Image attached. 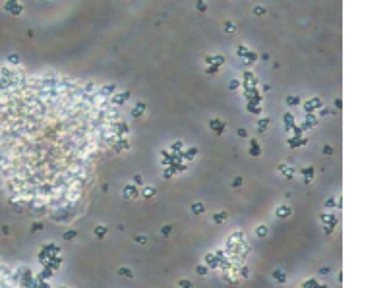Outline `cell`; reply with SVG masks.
Listing matches in <instances>:
<instances>
[{
  "label": "cell",
  "instance_id": "obj_1",
  "mask_svg": "<svg viewBox=\"0 0 389 288\" xmlns=\"http://www.w3.org/2000/svg\"><path fill=\"white\" fill-rule=\"evenodd\" d=\"M209 128H211L217 135H223V134H225V122L219 120V118H213V120H209Z\"/></svg>",
  "mask_w": 389,
  "mask_h": 288
},
{
  "label": "cell",
  "instance_id": "obj_2",
  "mask_svg": "<svg viewBox=\"0 0 389 288\" xmlns=\"http://www.w3.org/2000/svg\"><path fill=\"white\" fill-rule=\"evenodd\" d=\"M6 10H10L14 16H19V14H21V6L18 4V0H10V2H6Z\"/></svg>",
  "mask_w": 389,
  "mask_h": 288
},
{
  "label": "cell",
  "instance_id": "obj_3",
  "mask_svg": "<svg viewBox=\"0 0 389 288\" xmlns=\"http://www.w3.org/2000/svg\"><path fill=\"white\" fill-rule=\"evenodd\" d=\"M205 62L207 64H215V66H223V62H225V56H221V54H217V56H205Z\"/></svg>",
  "mask_w": 389,
  "mask_h": 288
},
{
  "label": "cell",
  "instance_id": "obj_4",
  "mask_svg": "<svg viewBox=\"0 0 389 288\" xmlns=\"http://www.w3.org/2000/svg\"><path fill=\"white\" fill-rule=\"evenodd\" d=\"M134 197H138V190L134 186H126L124 188V199H134Z\"/></svg>",
  "mask_w": 389,
  "mask_h": 288
},
{
  "label": "cell",
  "instance_id": "obj_5",
  "mask_svg": "<svg viewBox=\"0 0 389 288\" xmlns=\"http://www.w3.org/2000/svg\"><path fill=\"white\" fill-rule=\"evenodd\" d=\"M250 155L252 157H259L261 155V147H259V143L256 139H252V143H250Z\"/></svg>",
  "mask_w": 389,
  "mask_h": 288
},
{
  "label": "cell",
  "instance_id": "obj_6",
  "mask_svg": "<svg viewBox=\"0 0 389 288\" xmlns=\"http://www.w3.org/2000/svg\"><path fill=\"white\" fill-rule=\"evenodd\" d=\"M145 108H147V107H145V102H138V105H136V108L132 110V116H134V118H140L141 114L145 112Z\"/></svg>",
  "mask_w": 389,
  "mask_h": 288
},
{
  "label": "cell",
  "instance_id": "obj_7",
  "mask_svg": "<svg viewBox=\"0 0 389 288\" xmlns=\"http://www.w3.org/2000/svg\"><path fill=\"white\" fill-rule=\"evenodd\" d=\"M317 107H322V101H319V99H312L310 102H306V110H308V112H312V110L317 108Z\"/></svg>",
  "mask_w": 389,
  "mask_h": 288
},
{
  "label": "cell",
  "instance_id": "obj_8",
  "mask_svg": "<svg viewBox=\"0 0 389 288\" xmlns=\"http://www.w3.org/2000/svg\"><path fill=\"white\" fill-rule=\"evenodd\" d=\"M289 143H290L292 149H296L300 145H306V139H304V137H302V139H300V137H292V139H289Z\"/></svg>",
  "mask_w": 389,
  "mask_h": 288
},
{
  "label": "cell",
  "instance_id": "obj_9",
  "mask_svg": "<svg viewBox=\"0 0 389 288\" xmlns=\"http://www.w3.org/2000/svg\"><path fill=\"white\" fill-rule=\"evenodd\" d=\"M279 170H281V172H283V174L287 176V178H292V174H294L292 166H287V165H281V166H279Z\"/></svg>",
  "mask_w": 389,
  "mask_h": 288
},
{
  "label": "cell",
  "instance_id": "obj_10",
  "mask_svg": "<svg viewBox=\"0 0 389 288\" xmlns=\"http://www.w3.org/2000/svg\"><path fill=\"white\" fill-rule=\"evenodd\" d=\"M107 232H109L107 226H95V236H97V238H105Z\"/></svg>",
  "mask_w": 389,
  "mask_h": 288
},
{
  "label": "cell",
  "instance_id": "obj_11",
  "mask_svg": "<svg viewBox=\"0 0 389 288\" xmlns=\"http://www.w3.org/2000/svg\"><path fill=\"white\" fill-rule=\"evenodd\" d=\"M267 126H269V118H261V120L258 122V130L264 134V132L267 130Z\"/></svg>",
  "mask_w": 389,
  "mask_h": 288
},
{
  "label": "cell",
  "instance_id": "obj_12",
  "mask_svg": "<svg viewBox=\"0 0 389 288\" xmlns=\"http://www.w3.org/2000/svg\"><path fill=\"white\" fill-rule=\"evenodd\" d=\"M289 215H290V207H287V205H283L281 209H277V217H281V218L289 217Z\"/></svg>",
  "mask_w": 389,
  "mask_h": 288
},
{
  "label": "cell",
  "instance_id": "obj_13",
  "mask_svg": "<svg viewBox=\"0 0 389 288\" xmlns=\"http://www.w3.org/2000/svg\"><path fill=\"white\" fill-rule=\"evenodd\" d=\"M273 279H277L279 282L285 284V282H287V275H285L283 271H275V273H273Z\"/></svg>",
  "mask_w": 389,
  "mask_h": 288
},
{
  "label": "cell",
  "instance_id": "obj_14",
  "mask_svg": "<svg viewBox=\"0 0 389 288\" xmlns=\"http://www.w3.org/2000/svg\"><path fill=\"white\" fill-rule=\"evenodd\" d=\"M192 211H194V215H201V213L205 211V207H203V203H194V205H192Z\"/></svg>",
  "mask_w": 389,
  "mask_h": 288
},
{
  "label": "cell",
  "instance_id": "obj_15",
  "mask_svg": "<svg viewBox=\"0 0 389 288\" xmlns=\"http://www.w3.org/2000/svg\"><path fill=\"white\" fill-rule=\"evenodd\" d=\"M118 275H120V276H126V279H134V273H132L130 269H126V267L118 269Z\"/></svg>",
  "mask_w": 389,
  "mask_h": 288
},
{
  "label": "cell",
  "instance_id": "obj_16",
  "mask_svg": "<svg viewBox=\"0 0 389 288\" xmlns=\"http://www.w3.org/2000/svg\"><path fill=\"white\" fill-rule=\"evenodd\" d=\"M141 193H143V197H153V195H155V190L149 188V186H145V188L141 190Z\"/></svg>",
  "mask_w": 389,
  "mask_h": 288
},
{
  "label": "cell",
  "instance_id": "obj_17",
  "mask_svg": "<svg viewBox=\"0 0 389 288\" xmlns=\"http://www.w3.org/2000/svg\"><path fill=\"white\" fill-rule=\"evenodd\" d=\"M302 174L306 176V180H308V182H310V180H312V176H314V168H312V166L304 168V170H302Z\"/></svg>",
  "mask_w": 389,
  "mask_h": 288
},
{
  "label": "cell",
  "instance_id": "obj_18",
  "mask_svg": "<svg viewBox=\"0 0 389 288\" xmlns=\"http://www.w3.org/2000/svg\"><path fill=\"white\" fill-rule=\"evenodd\" d=\"M226 218V213H217L215 217H213V223H217V224H221L223 221Z\"/></svg>",
  "mask_w": 389,
  "mask_h": 288
},
{
  "label": "cell",
  "instance_id": "obj_19",
  "mask_svg": "<svg viewBox=\"0 0 389 288\" xmlns=\"http://www.w3.org/2000/svg\"><path fill=\"white\" fill-rule=\"evenodd\" d=\"M322 221H325L327 224H333V226H335V221H337V218L331 217V215H322Z\"/></svg>",
  "mask_w": 389,
  "mask_h": 288
},
{
  "label": "cell",
  "instance_id": "obj_20",
  "mask_svg": "<svg viewBox=\"0 0 389 288\" xmlns=\"http://www.w3.org/2000/svg\"><path fill=\"white\" fill-rule=\"evenodd\" d=\"M256 234H258L259 238H265V236H267V226H258Z\"/></svg>",
  "mask_w": 389,
  "mask_h": 288
},
{
  "label": "cell",
  "instance_id": "obj_21",
  "mask_svg": "<svg viewBox=\"0 0 389 288\" xmlns=\"http://www.w3.org/2000/svg\"><path fill=\"white\" fill-rule=\"evenodd\" d=\"M236 50H238V52H236V54H238V56H240V58H244V56H246V54H248V49H246V47H244V45H240V47H238V49H236Z\"/></svg>",
  "mask_w": 389,
  "mask_h": 288
},
{
  "label": "cell",
  "instance_id": "obj_22",
  "mask_svg": "<svg viewBox=\"0 0 389 288\" xmlns=\"http://www.w3.org/2000/svg\"><path fill=\"white\" fill-rule=\"evenodd\" d=\"M285 124H287V130H289L290 126L294 124V118H292V114H285Z\"/></svg>",
  "mask_w": 389,
  "mask_h": 288
},
{
  "label": "cell",
  "instance_id": "obj_23",
  "mask_svg": "<svg viewBox=\"0 0 389 288\" xmlns=\"http://www.w3.org/2000/svg\"><path fill=\"white\" fill-rule=\"evenodd\" d=\"M76 236H77L76 230H68V232H64V240H74Z\"/></svg>",
  "mask_w": 389,
  "mask_h": 288
},
{
  "label": "cell",
  "instance_id": "obj_24",
  "mask_svg": "<svg viewBox=\"0 0 389 288\" xmlns=\"http://www.w3.org/2000/svg\"><path fill=\"white\" fill-rule=\"evenodd\" d=\"M178 286H180V288H194V284H192L190 280H186V279H184V280H180V282H178Z\"/></svg>",
  "mask_w": 389,
  "mask_h": 288
},
{
  "label": "cell",
  "instance_id": "obj_25",
  "mask_svg": "<svg viewBox=\"0 0 389 288\" xmlns=\"http://www.w3.org/2000/svg\"><path fill=\"white\" fill-rule=\"evenodd\" d=\"M287 102L289 105H300V97H289Z\"/></svg>",
  "mask_w": 389,
  "mask_h": 288
},
{
  "label": "cell",
  "instance_id": "obj_26",
  "mask_svg": "<svg viewBox=\"0 0 389 288\" xmlns=\"http://www.w3.org/2000/svg\"><path fill=\"white\" fill-rule=\"evenodd\" d=\"M207 271H209V269L205 267V265H200V267H198V275H201V276H205V275H207Z\"/></svg>",
  "mask_w": 389,
  "mask_h": 288
},
{
  "label": "cell",
  "instance_id": "obj_27",
  "mask_svg": "<svg viewBox=\"0 0 389 288\" xmlns=\"http://www.w3.org/2000/svg\"><path fill=\"white\" fill-rule=\"evenodd\" d=\"M254 14H256V16H264V14H265V8L256 6V8H254Z\"/></svg>",
  "mask_w": 389,
  "mask_h": 288
},
{
  "label": "cell",
  "instance_id": "obj_28",
  "mask_svg": "<svg viewBox=\"0 0 389 288\" xmlns=\"http://www.w3.org/2000/svg\"><path fill=\"white\" fill-rule=\"evenodd\" d=\"M225 29H226L228 33H232V31H234V24H232V21H225Z\"/></svg>",
  "mask_w": 389,
  "mask_h": 288
},
{
  "label": "cell",
  "instance_id": "obj_29",
  "mask_svg": "<svg viewBox=\"0 0 389 288\" xmlns=\"http://www.w3.org/2000/svg\"><path fill=\"white\" fill-rule=\"evenodd\" d=\"M248 110H250V112H256V114H259V112H261L259 105H256V107H254V105H248Z\"/></svg>",
  "mask_w": 389,
  "mask_h": 288
},
{
  "label": "cell",
  "instance_id": "obj_30",
  "mask_svg": "<svg viewBox=\"0 0 389 288\" xmlns=\"http://www.w3.org/2000/svg\"><path fill=\"white\" fill-rule=\"evenodd\" d=\"M198 10L200 12H205V10H207V4H205L203 0H198Z\"/></svg>",
  "mask_w": 389,
  "mask_h": 288
},
{
  "label": "cell",
  "instance_id": "obj_31",
  "mask_svg": "<svg viewBox=\"0 0 389 288\" xmlns=\"http://www.w3.org/2000/svg\"><path fill=\"white\" fill-rule=\"evenodd\" d=\"M198 155V149L196 147H192V149H188V153H186V157L190 159V157H196Z\"/></svg>",
  "mask_w": 389,
  "mask_h": 288
},
{
  "label": "cell",
  "instance_id": "obj_32",
  "mask_svg": "<svg viewBox=\"0 0 389 288\" xmlns=\"http://www.w3.org/2000/svg\"><path fill=\"white\" fill-rule=\"evenodd\" d=\"M217 72H219V66H215V64H211L207 68V74H217Z\"/></svg>",
  "mask_w": 389,
  "mask_h": 288
},
{
  "label": "cell",
  "instance_id": "obj_33",
  "mask_svg": "<svg viewBox=\"0 0 389 288\" xmlns=\"http://www.w3.org/2000/svg\"><path fill=\"white\" fill-rule=\"evenodd\" d=\"M170 230H173V228H170V226L167 224V226H163V228H161V234H163V236H168V234H170Z\"/></svg>",
  "mask_w": 389,
  "mask_h": 288
},
{
  "label": "cell",
  "instance_id": "obj_34",
  "mask_svg": "<svg viewBox=\"0 0 389 288\" xmlns=\"http://www.w3.org/2000/svg\"><path fill=\"white\" fill-rule=\"evenodd\" d=\"M238 85H240V81H238V79H232V81H231V85H228V87H231L232 91H236V89H238Z\"/></svg>",
  "mask_w": 389,
  "mask_h": 288
},
{
  "label": "cell",
  "instance_id": "obj_35",
  "mask_svg": "<svg viewBox=\"0 0 389 288\" xmlns=\"http://www.w3.org/2000/svg\"><path fill=\"white\" fill-rule=\"evenodd\" d=\"M323 155H333V147H331V145H325V147H323Z\"/></svg>",
  "mask_w": 389,
  "mask_h": 288
},
{
  "label": "cell",
  "instance_id": "obj_36",
  "mask_svg": "<svg viewBox=\"0 0 389 288\" xmlns=\"http://www.w3.org/2000/svg\"><path fill=\"white\" fill-rule=\"evenodd\" d=\"M292 130H294V135H302V132H304V130L300 128V126H294Z\"/></svg>",
  "mask_w": 389,
  "mask_h": 288
},
{
  "label": "cell",
  "instance_id": "obj_37",
  "mask_svg": "<svg viewBox=\"0 0 389 288\" xmlns=\"http://www.w3.org/2000/svg\"><path fill=\"white\" fill-rule=\"evenodd\" d=\"M232 186H234V188H238V186H242V178H234V182H232Z\"/></svg>",
  "mask_w": 389,
  "mask_h": 288
},
{
  "label": "cell",
  "instance_id": "obj_38",
  "mask_svg": "<svg viewBox=\"0 0 389 288\" xmlns=\"http://www.w3.org/2000/svg\"><path fill=\"white\" fill-rule=\"evenodd\" d=\"M136 242L138 244H145V236H136Z\"/></svg>",
  "mask_w": 389,
  "mask_h": 288
},
{
  "label": "cell",
  "instance_id": "obj_39",
  "mask_svg": "<svg viewBox=\"0 0 389 288\" xmlns=\"http://www.w3.org/2000/svg\"><path fill=\"white\" fill-rule=\"evenodd\" d=\"M238 135H240V137H246V135H248V132H246L244 128H240V130H238Z\"/></svg>",
  "mask_w": 389,
  "mask_h": 288
},
{
  "label": "cell",
  "instance_id": "obj_40",
  "mask_svg": "<svg viewBox=\"0 0 389 288\" xmlns=\"http://www.w3.org/2000/svg\"><path fill=\"white\" fill-rule=\"evenodd\" d=\"M314 286H316V280H308L306 282V288H314Z\"/></svg>",
  "mask_w": 389,
  "mask_h": 288
},
{
  "label": "cell",
  "instance_id": "obj_41",
  "mask_svg": "<svg viewBox=\"0 0 389 288\" xmlns=\"http://www.w3.org/2000/svg\"><path fill=\"white\" fill-rule=\"evenodd\" d=\"M325 205H327V207H333V205H335V199H327Z\"/></svg>",
  "mask_w": 389,
  "mask_h": 288
},
{
  "label": "cell",
  "instance_id": "obj_42",
  "mask_svg": "<svg viewBox=\"0 0 389 288\" xmlns=\"http://www.w3.org/2000/svg\"><path fill=\"white\" fill-rule=\"evenodd\" d=\"M18 60H19V58H18V56H16V54H14V56H10V62H14V64H16Z\"/></svg>",
  "mask_w": 389,
  "mask_h": 288
}]
</instances>
